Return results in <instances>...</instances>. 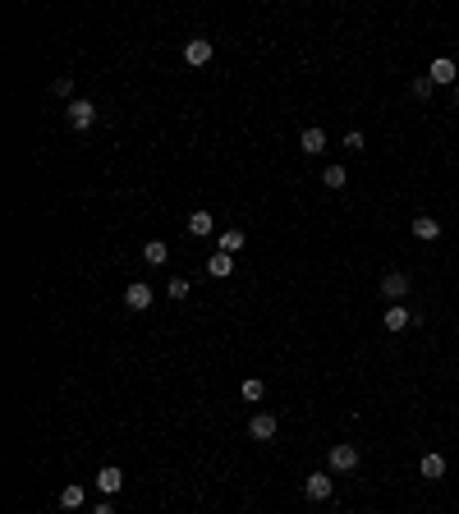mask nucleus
<instances>
[{
  "label": "nucleus",
  "mask_w": 459,
  "mask_h": 514,
  "mask_svg": "<svg viewBox=\"0 0 459 514\" xmlns=\"http://www.w3.org/2000/svg\"><path fill=\"white\" fill-rule=\"evenodd\" d=\"M65 120H69V129H92V124H97V106H92V101H83V97H74L65 106Z\"/></svg>",
  "instance_id": "obj_1"
},
{
  "label": "nucleus",
  "mask_w": 459,
  "mask_h": 514,
  "mask_svg": "<svg viewBox=\"0 0 459 514\" xmlns=\"http://www.w3.org/2000/svg\"><path fill=\"white\" fill-rule=\"evenodd\" d=\"M331 469H336V473H354V469H359V446H354V441L331 446Z\"/></svg>",
  "instance_id": "obj_2"
},
{
  "label": "nucleus",
  "mask_w": 459,
  "mask_h": 514,
  "mask_svg": "<svg viewBox=\"0 0 459 514\" xmlns=\"http://www.w3.org/2000/svg\"><path fill=\"white\" fill-rule=\"evenodd\" d=\"M331 492H336V482H331L326 473H308V482H303L308 501H331Z\"/></svg>",
  "instance_id": "obj_3"
},
{
  "label": "nucleus",
  "mask_w": 459,
  "mask_h": 514,
  "mask_svg": "<svg viewBox=\"0 0 459 514\" xmlns=\"http://www.w3.org/2000/svg\"><path fill=\"white\" fill-rule=\"evenodd\" d=\"M276 427H280V423H276V414H253V418H248V437H253V441H271Z\"/></svg>",
  "instance_id": "obj_4"
},
{
  "label": "nucleus",
  "mask_w": 459,
  "mask_h": 514,
  "mask_svg": "<svg viewBox=\"0 0 459 514\" xmlns=\"http://www.w3.org/2000/svg\"><path fill=\"white\" fill-rule=\"evenodd\" d=\"M382 294L391 298V303H400V298L409 294V275H405V271H391V275H382Z\"/></svg>",
  "instance_id": "obj_5"
},
{
  "label": "nucleus",
  "mask_w": 459,
  "mask_h": 514,
  "mask_svg": "<svg viewBox=\"0 0 459 514\" xmlns=\"http://www.w3.org/2000/svg\"><path fill=\"white\" fill-rule=\"evenodd\" d=\"M124 308H133V312H142V308H152V289L142 280H133L129 289H124Z\"/></svg>",
  "instance_id": "obj_6"
},
{
  "label": "nucleus",
  "mask_w": 459,
  "mask_h": 514,
  "mask_svg": "<svg viewBox=\"0 0 459 514\" xmlns=\"http://www.w3.org/2000/svg\"><path fill=\"white\" fill-rule=\"evenodd\" d=\"M120 487H124V473L115 469V464H106V469L97 473V492H101V496H115Z\"/></svg>",
  "instance_id": "obj_7"
},
{
  "label": "nucleus",
  "mask_w": 459,
  "mask_h": 514,
  "mask_svg": "<svg viewBox=\"0 0 459 514\" xmlns=\"http://www.w3.org/2000/svg\"><path fill=\"white\" fill-rule=\"evenodd\" d=\"M382 322H386V331H405V326H414V312H409L405 303H391Z\"/></svg>",
  "instance_id": "obj_8"
},
{
  "label": "nucleus",
  "mask_w": 459,
  "mask_h": 514,
  "mask_svg": "<svg viewBox=\"0 0 459 514\" xmlns=\"http://www.w3.org/2000/svg\"><path fill=\"white\" fill-rule=\"evenodd\" d=\"M418 473H423V478H446V455H437V450H432V455H423V460H418Z\"/></svg>",
  "instance_id": "obj_9"
},
{
  "label": "nucleus",
  "mask_w": 459,
  "mask_h": 514,
  "mask_svg": "<svg viewBox=\"0 0 459 514\" xmlns=\"http://www.w3.org/2000/svg\"><path fill=\"white\" fill-rule=\"evenodd\" d=\"M184 60H188V65H207V60H211V42H207V37H193V42L184 46Z\"/></svg>",
  "instance_id": "obj_10"
},
{
  "label": "nucleus",
  "mask_w": 459,
  "mask_h": 514,
  "mask_svg": "<svg viewBox=\"0 0 459 514\" xmlns=\"http://www.w3.org/2000/svg\"><path fill=\"white\" fill-rule=\"evenodd\" d=\"M211 225H216V220H211V211H188V234H197V239H207L211 234Z\"/></svg>",
  "instance_id": "obj_11"
},
{
  "label": "nucleus",
  "mask_w": 459,
  "mask_h": 514,
  "mask_svg": "<svg viewBox=\"0 0 459 514\" xmlns=\"http://www.w3.org/2000/svg\"><path fill=\"white\" fill-rule=\"evenodd\" d=\"M432 83H459V74H455V60H446V55H441V60H432Z\"/></svg>",
  "instance_id": "obj_12"
},
{
  "label": "nucleus",
  "mask_w": 459,
  "mask_h": 514,
  "mask_svg": "<svg viewBox=\"0 0 459 514\" xmlns=\"http://www.w3.org/2000/svg\"><path fill=\"white\" fill-rule=\"evenodd\" d=\"M299 147H303L308 156H322V152H326V133H322V129H303V138H299Z\"/></svg>",
  "instance_id": "obj_13"
},
{
  "label": "nucleus",
  "mask_w": 459,
  "mask_h": 514,
  "mask_svg": "<svg viewBox=\"0 0 459 514\" xmlns=\"http://www.w3.org/2000/svg\"><path fill=\"white\" fill-rule=\"evenodd\" d=\"M414 239H423V243L441 239V220H432V216H418V220H414Z\"/></svg>",
  "instance_id": "obj_14"
},
{
  "label": "nucleus",
  "mask_w": 459,
  "mask_h": 514,
  "mask_svg": "<svg viewBox=\"0 0 459 514\" xmlns=\"http://www.w3.org/2000/svg\"><path fill=\"white\" fill-rule=\"evenodd\" d=\"M230 271H234V257H230V252H216V257H207V275H211V280H225Z\"/></svg>",
  "instance_id": "obj_15"
},
{
  "label": "nucleus",
  "mask_w": 459,
  "mask_h": 514,
  "mask_svg": "<svg viewBox=\"0 0 459 514\" xmlns=\"http://www.w3.org/2000/svg\"><path fill=\"white\" fill-rule=\"evenodd\" d=\"M243 230H220V252H230V257H234V252H243Z\"/></svg>",
  "instance_id": "obj_16"
},
{
  "label": "nucleus",
  "mask_w": 459,
  "mask_h": 514,
  "mask_svg": "<svg viewBox=\"0 0 459 514\" xmlns=\"http://www.w3.org/2000/svg\"><path fill=\"white\" fill-rule=\"evenodd\" d=\"M165 257H170V252H165L161 239H152L147 248H142V262H147V266H165Z\"/></svg>",
  "instance_id": "obj_17"
},
{
  "label": "nucleus",
  "mask_w": 459,
  "mask_h": 514,
  "mask_svg": "<svg viewBox=\"0 0 459 514\" xmlns=\"http://www.w3.org/2000/svg\"><path fill=\"white\" fill-rule=\"evenodd\" d=\"M239 395H243V400H248V405H257V400H262V395H266V381H257V377H243Z\"/></svg>",
  "instance_id": "obj_18"
},
{
  "label": "nucleus",
  "mask_w": 459,
  "mask_h": 514,
  "mask_svg": "<svg viewBox=\"0 0 459 514\" xmlns=\"http://www.w3.org/2000/svg\"><path fill=\"white\" fill-rule=\"evenodd\" d=\"M322 184H326V188H345V184H349V175H345V165H326V175H322Z\"/></svg>",
  "instance_id": "obj_19"
},
{
  "label": "nucleus",
  "mask_w": 459,
  "mask_h": 514,
  "mask_svg": "<svg viewBox=\"0 0 459 514\" xmlns=\"http://www.w3.org/2000/svg\"><path fill=\"white\" fill-rule=\"evenodd\" d=\"M83 505V487H65L60 492V510H78Z\"/></svg>",
  "instance_id": "obj_20"
},
{
  "label": "nucleus",
  "mask_w": 459,
  "mask_h": 514,
  "mask_svg": "<svg viewBox=\"0 0 459 514\" xmlns=\"http://www.w3.org/2000/svg\"><path fill=\"white\" fill-rule=\"evenodd\" d=\"M51 92L69 101V97H74V78H69V74H65V78H55V83H51Z\"/></svg>",
  "instance_id": "obj_21"
},
{
  "label": "nucleus",
  "mask_w": 459,
  "mask_h": 514,
  "mask_svg": "<svg viewBox=\"0 0 459 514\" xmlns=\"http://www.w3.org/2000/svg\"><path fill=\"white\" fill-rule=\"evenodd\" d=\"M432 88H437V83H432V74L414 78V97H432Z\"/></svg>",
  "instance_id": "obj_22"
},
{
  "label": "nucleus",
  "mask_w": 459,
  "mask_h": 514,
  "mask_svg": "<svg viewBox=\"0 0 459 514\" xmlns=\"http://www.w3.org/2000/svg\"><path fill=\"white\" fill-rule=\"evenodd\" d=\"M165 294H170V298H188V280H184V275H175V280H170V289H165Z\"/></svg>",
  "instance_id": "obj_23"
},
{
  "label": "nucleus",
  "mask_w": 459,
  "mask_h": 514,
  "mask_svg": "<svg viewBox=\"0 0 459 514\" xmlns=\"http://www.w3.org/2000/svg\"><path fill=\"white\" fill-rule=\"evenodd\" d=\"M345 147H349V152H363V133L349 129V133H345Z\"/></svg>",
  "instance_id": "obj_24"
},
{
  "label": "nucleus",
  "mask_w": 459,
  "mask_h": 514,
  "mask_svg": "<svg viewBox=\"0 0 459 514\" xmlns=\"http://www.w3.org/2000/svg\"><path fill=\"white\" fill-rule=\"evenodd\" d=\"M92 514H115V505H110V501H101V505H97V510H92Z\"/></svg>",
  "instance_id": "obj_25"
},
{
  "label": "nucleus",
  "mask_w": 459,
  "mask_h": 514,
  "mask_svg": "<svg viewBox=\"0 0 459 514\" xmlns=\"http://www.w3.org/2000/svg\"><path fill=\"white\" fill-rule=\"evenodd\" d=\"M455 101H459V83H455Z\"/></svg>",
  "instance_id": "obj_26"
}]
</instances>
